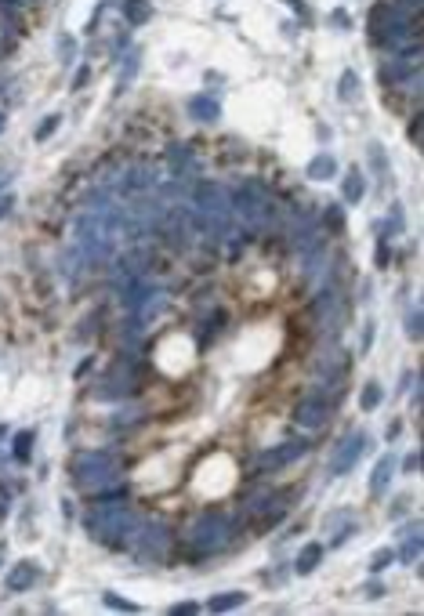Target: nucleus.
Masks as SVG:
<instances>
[{"label":"nucleus","instance_id":"9","mask_svg":"<svg viewBox=\"0 0 424 616\" xmlns=\"http://www.w3.org/2000/svg\"><path fill=\"white\" fill-rule=\"evenodd\" d=\"M36 577H40V569H36L33 562H18V566L8 573V587H11V591H29V587L36 584Z\"/></svg>","mask_w":424,"mask_h":616},{"label":"nucleus","instance_id":"22","mask_svg":"<svg viewBox=\"0 0 424 616\" xmlns=\"http://www.w3.org/2000/svg\"><path fill=\"white\" fill-rule=\"evenodd\" d=\"M138 58H142V51H131V55H127V66H123V73H120V88H116V91H123V88H127V80L135 76V69H138Z\"/></svg>","mask_w":424,"mask_h":616},{"label":"nucleus","instance_id":"30","mask_svg":"<svg viewBox=\"0 0 424 616\" xmlns=\"http://www.w3.org/2000/svg\"><path fill=\"white\" fill-rule=\"evenodd\" d=\"M417 468H420V453H417V450H413V453H410V457H406V460H402V472H410V475H413V472H417Z\"/></svg>","mask_w":424,"mask_h":616},{"label":"nucleus","instance_id":"3","mask_svg":"<svg viewBox=\"0 0 424 616\" xmlns=\"http://www.w3.org/2000/svg\"><path fill=\"white\" fill-rule=\"evenodd\" d=\"M116 472H120V464L102 450L80 453L73 460V482L80 490H102V486H109V479H116Z\"/></svg>","mask_w":424,"mask_h":616},{"label":"nucleus","instance_id":"14","mask_svg":"<svg viewBox=\"0 0 424 616\" xmlns=\"http://www.w3.org/2000/svg\"><path fill=\"white\" fill-rule=\"evenodd\" d=\"M341 193H345V203H359V200H363V193H367L363 174H359V171H348V174H345V185H341Z\"/></svg>","mask_w":424,"mask_h":616},{"label":"nucleus","instance_id":"2","mask_svg":"<svg viewBox=\"0 0 424 616\" xmlns=\"http://www.w3.org/2000/svg\"><path fill=\"white\" fill-rule=\"evenodd\" d=\"M232 533H236V522H232L225 512H207L193 522V533H189V547H193V555H214L221 551Z\"/></svg>","mask_w":424,"mask_h":616},{"label":"nucleus","instance_id":"24","mask_svg":"<svg viewBox=\"0 0 424 616\" xmlns=\"http://www.w3.org/2000/svg\"><path fill=\"white\" fill-rule=\"evenodd\" d=\"M200 609H203L200 602H178V605H171L167 612H171V616H193V612H200Z\"/></svg>","mask_w":424,"mask_h":616},{"label":"nucleus","instance_id":"31","mask_svg":"<svg viewBox=\"0 0 424 616\" xmlns=\"http://www.w3.org/2000/svg\"><path fill=\"white\" fill-rule=\"evenodd\" d=\"M88 80H91V69L83 66V69H76V76H73V88H83V83H88Z\"/></svg>","mask_w":424,"mask_h":616},{"label":"nucleus","instance_id":"34","mask_svg":"<svg viewBox=\"0 0 424 616\" xmlns=\"http://www.w3.org/2000/svg\"><path fill=\"white\" fill-rule=\"evenodd\" d=\"M370 345H374V323L363 330V352H370Z\"/></svg>","mask_w":424,"mask_h":616},{"label":"nucleus","instance_id":"12","mask_svg":"<svg viewBox=\"0 0 424 616\" xmlns=\"http://www.w3.org/2000/svg\"><path fill=\"white\" fill-rule=\"evenodd\" d=\"M236 605H247V594L243 591H228V594H214V598L207 602L210 612H232Z\"/></svg>","mask_w":424,"mask_h":616},{"label":"nucleus","instance_id":"26","mask_svg":"<svg viewBox=\"0 0 424 616\" xmlns=\"http://www.w3.org/2000/svg\"><path fill=\"white\" fill-rule=\"evenodd\" d=\"M327 225H330L334 232H341V228H345V214H341L337 207H330V210H327Z\"/></svg>","mask_w":424,"mask_h":616},{"label":"nucleus","instance_id":"25","mask_svg":"<svg viewBox=\"0 0 424 616\" xmlns=\"http://www.w3.org/2000/svg\"><path fill=\"white\" fill-rule=\"evenodd\" d=\"M392 562H395V551H381V555H374L370 569H374V573H381V569H385V566H392Z\"/></svg>","mask_w":424,"mask_h":616},{"label":"nucleus","instance_id":"40","mask_svg":"<svg viewBox=\"0 0 424 616\" xmlns=\"http://www.w3.org/2000/svg\"><path fill=\"white\" fill-rule=\"evenodd\" d=\"M0 131H4V113H0Z\"/></svg>","mask_w":424,"mask_h":616},{"label":"nucleus","instance_id":"17","mask_svg":"<svg viewBox=\"0 0 424 616\" xmlns=\"http://www.w3.org/2000/svg\"><path fill=\"white\" fill-rule=\"evenodd\" d=\"M334 171H337L334 156H315V160L308 163V174H312L315 182H327V178H334Z\"/></svg>","mask_w":424,"mask_h":616},{"label":"nucleus","instance_id":"16","mask_svg":"<svg viewBox=\"0 0 424 616\" xmlns=\"http://www.w3.org/2000/svg\"><path fill=\"white\" fill-rule=\"evenodd\" d=\"M33 442H36V432L33 428H26V432H18L15 435V460H22V464H29V457H33Z\"/></svg>","mask_w":424,"mask_h":616},{"label":"nucleus","instance_id":"39","mask_svg":"<svg viewBox=\"0 0 424 616\" xmlns=\"http://www.w3.org/2000/svg\"><path fill=\"white\" fill-rule=\"evenodd\" d=\"M0 566H4V544H0Z\"/></svg>","mask_w":424,"mask_h":616},{"label":"nucleus","instance_id":"23","mask_svg":"<svg viewBox=\"0 0 424 616\" xmlns=\"http://www.w3.org/2000/svg\"><path fill=\"white\" fill-rule=\"evenodd\" d=\"M58 123H62V116H58V113H51V116H48L44 123L36 127V142H44L48 135H55V131H58Z\"/></svg>","mask_w":424,"mask_h":616},{"label":"nucleus","instance_id":"1","mask_svg":"<svg viewBox=\"0 0 424 616\" xmlns=\"http://www.w3.org/2000/svg\"><path fill=\"white\" fill-rule=\"evenodd\" d=\"M88 533L105 544V547H123L127 540H135L138 533V519L123 507V500H113V504H98L95 512L83 519Z\"/></svg>","mask_w":424,"mask_h":616},{"label":"nucleus","instance_id":"41","mask_svg":"<svg viewBox=\"0 0 424 616\" xmlns=\"http://www.w3.org/2000/svg\"><path fill=\"white\" fill-rule=\"evenodd\" d=\"M4 432H8V428H4V424H0V439H4Z\"/></svg>","mask_w":424,"mask_h":616},{"label":"nucleus","instance_id":"21","mask_svg":"<svg viewBox=\"0 0 424 616\" xmlns=\"http://www.w3.org/2000/svg\"><path fill=\"white\" fill-rule=\"evenodd\" d=\"M337 95H341L345 102H352V98L359 95V76H355L352 69H345V76H341V91H337Z\"/></svg>","mask_w":424,"mask_h":616},{"label":"nucleus","instance_id":"8","mask_svg":"<svg viewBox=\"0 0 424 616\" xmlns=\"http://www.w3.org/2000/svg\"><path fill=\"white\" fill-rule=\"evenodd\" d=\"M395 468H399V460H395L392 453H385V457L374 464V472H370V493H374V497H381V493L388 490V482H392Z\"/></svg>","mask_w":424,"mask_h":616},{"label":"nucleus","instance_id":"33","mask_svg":"<svg viewBox=\"0 0 424 616\" xmlns=\"http://www.w3.org/2000/svg\"><path fill=\"white\" fill-rule=\"evenodd\" d=\"M410 138H413V145L420 142V116H413V123H410Z\"/></svg>","mask_w":424,"mask_h":616},{"label":"nucleus","instance_id":"10","mask_svg":"<svg viewBox=\"0 0 424 616\" xmlns=\"http://www.w3.org/2000/svg\"><path fill=\"white\" fill-rule=\"evenodd\" d=\"M323 555H327L323 544H305V547H301V555H298V562H294V569H298V577H308V573L320 569Z\"/></svg>","mask_w":424,"mask_h":616},{"label":"nucleus","instance_id":"13","mask_svg":"<svg viewBox=\"0 0 424 616\" xmlns=\"http://www.w3.org/2000/svg\"><path fill=\"white\" fill-rule=\"evenodd\" d=\"M123 15H127V22H131V26H145L153 18V8H149V0H127Z\"/></svg>","mask_w":424,"mask_h":616},{"label":"nucleus","instance_id":"38","mask_svg":"<svg viewBox=\"0 0 424 616\" xmlns=\"http://www.w3.org/2000/svg\"><path fill=\"white\" fill-rule=\"evenodd\" d=\"M0 185H8V174H4V171H0Z\"/></svg>","mask_w":424,"mask_h":616},{"label":"nucleus","instance_id":"5","mask_svg":"<svg viewBox=\"0 0 424 616\" xmlns=\"http://www.w3.org/2000/svg\"><path fill=\"white\" fill-rule=\"evenodd\" d=\"M334 413V395H323V392H315L308 399L298 402V410H294V420L301 424V428H312V432H320L323 424L330 420Z\"/></svg>","mask_w":424,"mask_h":616},{"label":"nucleus","instance_id":"4","mask_svg":"<svg viewBox=\"0 0 424 616\" xmlns=\"http://www.w3.org/2000/svg\"><path fill=\"white\" fill-rule=\"evenodd\" d=\"M171 547V529L163 522H142L135 533V555L142 559H163V551Z\"/></svg>","mask_w":424,"mask_h":616},{"label":"nucleus","instance_id":"32","mask_svg":"<svg viewBox=\"0 0 424 616\" xmlns=\"http://www.w3.org/2000/svg\"><path fill=\"white\" fill-rule=\"evenodd\" d=\"M330 22H334V26H341V29H348V15H345V11H334V15H330Z\"/></svg>","mask_w":424,"mask_h":616},{"label":"nucleus","instance_id":"11","mask_svg":"<svg viewBox=\"0 0 424 616\" xmlns=\"http://www.w3.org/2000/svg\"><path fill=\"white\" fill-rule=\"evenodd\" d=\"M189 113H193L196 120H218L221 105H218V98H210V95H196V98H189Z\"/></svg>","mask_w":424,"mask_h":616},{"label":"nucleus","instance_id":"6","mask_svg":"<svg viewBox=\"0 0 424 616\" xmlns=\"http://www.w3.org/2000/svg\"><path fill=\"white\" fill-rule=\"evenodd\" d=\"M363 453H367V432L345 435L341 442H337L334 457H330V475H348L355 464H359V457H363Z\"/></svg>","mask_w":424,"mask_h":616},{"label":"nucleus","instance_id":"15","mask_svg":"<svg viewBox=\"0 0 424 616\" xmlns=\"http://www.w3.org/2000/svg\"><path fill=\"white\" fill-rule=\"evenodd\" d=\"M381 399H385V388H381V381H367L363 392H359V406H363L367 413L381 406Z\"/></svg>","mask_w":424,"mask_h":616},{"label":"nucleus","instance_id":"36","mask_svg":"<svg viewBox=\"0 0 424 616\" xmlns=\"http://www.w3.org/2000/svg\"><path fill=\"white\" fill-rule=\"evenodd\" d=\"M402 435V420H392V428H388V439H399Z\"/></svg>","mask_w":424,"mask_h":616},{"label":"nucleus","instance_id":"35","mask_svg":"<svg viewBox=\"0 0 424 616\" xmlns=\"http://www.w3.org/2000/svg\"><path fill=\"white\" fill-rule=\"evenodd\" d=\"M11 203H15L11 196H0V218H4V214H8V210H11Z\"/></svg>","mask_w":424,"mask_h":616},{"label":"nucleus","instance_id":"20","mask_svg":"<svg viewBox=\"0 0 424 616\" xmlns=\"http://www.w3.org/2000/svg\"><path fill=\"white\" fill-rule=\"evenodd\" d=\"M102 602H105V605H113L116 612H142V605H138V602H127V598H120L116 591H105V594H102Z\"/></svg>","mask_w":424,"mask_h":616},{"label":"nucleus","instance_id":"7","mask_svg":"<svg viewBox=\"0 0 424 616\" xmlns=\"http://www.w3.org/2000/svg\"><path fill=\"white\" fill-rule=\"evenodd\" d=\"M308 450V439H298V442H287V446H272L258 457V472H272V468H283V464L298 460L301 453Z\"/></svg>","mask_w":424,"mask_h":616},{"label":"nucleus","instance_id":"27","mask_svg":"<svg viewBox=\"0 0 424 616\" xmlns=\"http://www.w3.org/2000/svg\"><path fill=\"white\" fill-rule=\"evenodd\" d=\"M406 334L413 337V341H417V337H420V312H417V308H413V312L406 315Z\"/></svg>","mask_w":424,"mask_h":616},{"label":"nucleus","instance_id":"29","mask_svg":"<svg viewBox=\"0 0 424 616\" xmlns=\"http://www.w3.org/2000/svg\"><path fill=\"white\" fill-rule=\"evenodd\" d=\"M8 512H11V490L0 486V519H8Z\"/></svg>","mask_w":424,"mask_h":616},{"label":"nucleus","instance_id":"19","mask_svg":"<svg viewBox=\"0 0 424 616\" xmlns=\"http://www.w3.org/2000/svg\"><path fill=\"white\" fill-rule=\"evenodd\" d=\"M367 156H370V160H374V167H377V182L385 185V182H388V156H385V149H381L377 142H370Z\"/></svg>","mask_w":424,"mask_h":616},{"label":"nucleus","instance_id":"18","mask_svg":"<svg viewBox=\"0 0 424 616\" xmlns=\"http://www.w3.org/2000/svg\"><path fill=\"white\" fill-rule=\"evenodd\" d=\"M395 559H399V562H406V566H413V562L420 559V533H410L406 544L395 551Z\"/></svg>","mask_w":424,"mask_h":616},{"label":"nucleus","instance_id":"37","mask_svg":"<svg viewBox=\"0 0 424 616\" xmlns=\"http://www.w3.org/2000/svg\"><path fill=\"white\" fill-rule=\"evenodd\" d=\"M287 4H290V8H294V11H298V15H301V18H308V8H301V0H287Z\"/></svg>","mask_w":424,"mask_h":616},{"label":"nucleus","instance_id":"28","mask_svg":"<svg viewBox=\"0 0 424 616\" xmlns=\"http://www.w3.org/2000/svg\"><path fill=\"white\" fill-rule=\"evenodd\" d=\"M58 51H62V58H66V62L73 58L76 48H73V36H69V33H62V36H58Z\"/></svg>","mask_w":424,"mask_h":616}]
</instances>
